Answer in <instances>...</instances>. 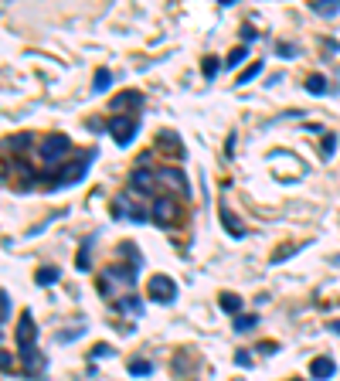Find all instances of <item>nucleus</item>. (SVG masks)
<instances>
[{"label": "nucleus", "instance_id": "nucleus-1", "mask_svg": "<svg viewBox=\"0 0 340 381\" xmlns=\"http://www.w3.org/2000/svg\"><path fill=\"white\" fill-rule=\"evenodd\" d=\"M95 157H99L95 150H85L75 164H65V167H48V184H51V187H72V184H78L85 174H89V164H92Z\"/></svg>", "mask_w": 340, "mask_h": 381}, {"label": "nucleus", "instance_id": "nucleus-2", "mask_svg": "<svg viewBox=\"0 0 340 381\" xmlns=\"http://www.w3.org/2000/svg\"><path fill=\"white\" fill-rule=\"evenodd\" d=\"M150 208H154V201L147 198V194H139V191H133V187L116 201V212L123 214V218H129V221H147V218H150Z\"/></svg>", "mask_w": 340, "mask_h": 381}, {"label": "nucleus", "instance_id": "nucleus-3", "mask_svg": "<svg viewBox=\"0 0 340 381\" xmlns=\"http://www.w3.org/2000/svg\"><path fill=\"white\" fill-rule=\"evenodd\" d=\"M106 130L112 133V140H116L119 147H129L139 133V116L137 113H119V116H112V120L106 122Z\"/></svg>", "mask_w": 340, "mask_h": 381}, {"label": "nucleus", "instance_id": "nucleus-4", "mask_svg": "<svg viewBox=\"0 0 340 381\" xmlns=\"http://www.w3.org/2000/svg\"><path fill=\"white\" fill-rule=\"evenodd\" d=\"M68 150H72V140L65 137V133H51V137H45L41 143H38V157L45 160L48 167H55Z\"/></svg>", "mask_w": 340, "mask_h": 381}, {"label": "nucleus", "instance_id": "nucleus-5", "mask_svg": "<svg viewBox=\"0 0 340 381\" xmlns=\"http://www.w3.org/2000/svg\"><path fill=\"white\" fill-rule=\"evenodd\" d=\"M34 340H38V330H34V317L31 310H24L21 313V320H17V351H21V357L28 361V357H34Z\"/></svg>", "mask_w": 340, "mask_h": 381}, {"label": "nucleus", "instance_id": "nucleus-6", "mask_svg": "<svg viewBox=\"0 0 340 381\" xmlns=\"http://www.w3.org/2000/svg\"><path fill=\"white\" fill-rule=\"evenodd\" d=\"M147 296H150V303H174L177 300V283L170 279V276H150V283H147Z\"/></svg>", "mask_w": 340, "mask_h": 381}, {"label": "nucleus", "instance_id": "nucleus-7", "mask_svg": "<svg viewBox=\"0 0 340 381\" xmlns=\"http://www.w3.org/2000/svg\"><path fill=\"white\" fill-rule=\"evenodd\" d=\"M150 218H154L160 229L177 225V201L167 198V194H156V198H154V208H150Z\"/></svg>", "mask_w": 340, "mask_h": 381}, {"label": "nucleus", "instance_id": "nucleus-8", "mask_svg": "<svg viewBox=\"0 0 340 381\" xmlns=\"http://www.w3.org/2000/svg\"><path fill=\"white\" fill-rule=\"evenodd\" d=\"M309 375L313 381H326L337 375V365H334V357H313V365H309Z\"/></svg>", "mask_w": 340, "mask_h": 381}, {"label": "nucleus", "instance_id": "nucleus-9", "mask_svg": "<svg viewBox=\"0 0 340 381\" xmlns=\"http://www.w3.org/2000/svg\"><path fill=\"white\" fill-rule=\"evenodd\" d=\"M156 177H160V181H167V184H177V187H181V194H191V184H187V177H184V170L181 167L156 170Z\"/></svg>", "mask_w": 340, "mask_h": 381}, {"label": "nucleus", "instance_id": "nucleus-10", "mask_svg": "<svg viewBox=\"0 0 340 381\" xmlns=\"http://www.w3.org/2000/svg\"><path fill=\"white\" fill-rule=\"evenodd\" d=\"M139 106H143V95H139V92H123V95L112 99V113H116V116H119V109H133V113H139Z\"/></svg>", "mask_w": 340, "mask_h": 381}, {"label": "nucleus", "instance_id": "nucleus-11", "mask_svg": "<svg viewBox=\"0 0 340 381\" xmlns=\"http://www.w3.org/2000/svg\"><path fill=\"white\" fill-rule=\"evenodd\" d=\"M309 11L320 14V17H337L340 14V0H313Z\"/></svg>", "mask_w": 340, "mask_h": 381}, {"label": "nucleus", "instance_id": "nucleus-12", "mask_svg": "<svg viewBox=\"0 0 340 381\" xmlns=\"http://www.w3.org/2000/svg\"><path fill=\"white\" fill-rule=\"evenodd\" d=\"M31 143H34L31 133H17V137L7 140V147H11V150H14L17 157H21V153H28V150H31Z\"/></svg>", "mask_w": 340, "mask_h": 381}, {"label": "nucleus", "instance_id": "nucleus-13", "mask_svg": "<svg viewBox=\"0 0 340 381\" xmlns=\"http://www.w3.org/2000/svg\"><path fill=\"white\" fill-rule=\"evenodd\" d=\"M262 68H265V61H262V58H259V61H252V65H248L245 72L238 75V82H235V85H248V82H255V78L262 75Z\"/></svg>", "mask_w": 340, "mask_h": 381}, {"label": "nucleus", "instance_id": "nucleus-14", "mask_svg": "<svg viewBox=\"0 0 340 381\" xmlns=\"http://www.w3.org/2000/svg\"><path fill=\"white\" fill-rule=\"evenodd\" d=\"M221 310H225V313H235V317H242V296H235V293H221Z\"/></svg>", "mask_w": 340, "mask_h": 381}, {"label": "nucleus", "instance_id": "nucleus-15", "mask_svg": "<svg viewBox=\"0 0 340 381\" xmlns=\"http://www.w3.org/2000/svg\"><path fill=\"white\" fill-rule=\"evenodd\" d=\"M221 221H225V231H232L235 239H245V229L235 221V214L228 212V208H221Z\"/></svg>", "mask_w": 340, "mask_h": 381}, {"label": "nucleus", "instance_id": "nucleus-16", "mask_svg": "<svg viewBox=\"0 0 340 381\" xmlns=\"http://www.w3.org/2000/svg\"><path fill=\"white\" fill-rule=\"evenodd\" d=\"M58 269H55V266H45V269H38V276H34V279H38V286H55V283H58Z\"/></svg>", "mask_w": 340, "mask_h": 381}, {"label": "nucleus", "instance_id": "nucleus-17", "mask_svg": "<svg viewBox=\"0 0 340 381\" xmlns=\"http://www.w3.org/2000/svg\"><path fill=\"white\" fill-rule=\"evenodd\" d=\"M252 327H259V317H255V313H242V317H235V330H238V334H248Z\"/></svg>", "mask_w": 340, "mask_h": 381}, {"label": "nucleus", "instance_id": "nucleus-18", "mask_svg": "<svg viewBox=\"0 0 340 381\" xmlns=\"http://www.w3.org/2000/svg\"><path fill=\"white\" fill-rule=\"evenodd\" d=\"M245 58H248V45H238V48L232 51V55L225 58V68H238V65H242Z\"/></svg>", "mask_w": 340, "mask_h": 381}, {"label": "nucleus", "instance_id": "nucleus-19", "mask_svg": "<svg viewBox=\"0 0 340 381\" xmlns=\"http://www.w3.org/2000/svg\"><path fill=\"white\" fill-rule=\"evenodd\" d=\"M109 85H112V72H109V68H99V72H95V82H92V92H106Z\"/></svg>", "mask_w": 340, "mask_h": 381}, {"label": "nucleus", "instance_id": "nucleus-20", "mask_svg": "<svg viewBox=\"0 0 340 381\" xmlns=\"http://www.w3.org/2000/svg\"><path fill=\"white\" fill-rule=\"evenodd\" d=\"M307 92L309 95H326V78L324 75H309L307 78Z\"/></svg>", "mask_w": 340, "mask_h": 381}, {"label": "nucleus", "instance_id": "nucleus-21", "mask_svg": "<svg viewBox=\"0 0 340 381\" xmlns=\"http://www.w3.org/2000/svg\"><path fill=\"white\" fill-rule=\"evenodd\" d=\"M129 375L133 378H147V375H154V365L150 361H129Z\"/></svg>", "mask_w": 340, "mask_h": 381}, {"label": "nucleus", "instance_id": "nucleus-22", "mask_svg": "<svg viewBox=\"0 0 340 381\" xmlns=\"http://www.w3.org/2000/svg\"><path fill=\"white\" fill-rule=\"evenodd\" d=\"M160 147H167V150H177V157H184L181 137H174V133H160Z\"/></svg>", "mask_w": 340, "mask_h": 381}, {"label": "nucleus", "instance_id": "nucleus-23", "mask_svg": "<svg viewBox=\"0 0 340 381\" xmlns=\"http://www.w3.org/2000/svg\"><path fill=\"white\" fill-rule=\"evenodd\" d=\"M89 249H92V239H85V242H82V249H78V259H75L78 269H89Z\"/></svg>", "mask_w": 340, "mask_h": 381}, {"label": "nucleus", "instance_id": "nucleus-24", "mask_svg": "<svg viewBox=\"0 0 340 381\" xmlns=\"http://www.w3.org/2000/svg\"><path fill=\"white\" fill-rule=\"evenodd\" d=\"M334 150H337V137L334 133H324V143H320V153H324L326 160L334 157Z\"/></svg>", "mask_w": 340, "mask_h": 381}, {"label": "nucleus", "instance_id": "nucleus-25", "mask_svg": "<svg viewBox=\"0 0 340 381\" xmlns=\"http://www.w3.org/2000/svg\"><path fill=\"white\" fill-rule=\"evenodd\" d=\"M201 72H204V78H215L218 72H221V61H218V58H204L201 61Z\"/></svg>", "mask_w": 340, "mask_h": 381}, {"label": "nucleus", "instance_id": "nucleus-26", "mask_svg": "<svg viewBox=\"0 0 340 381\" xmlns=\"http://www.w3.org/2000/svg\"><path fill=\"white\" fill-rule=\"evenodd\" d=\"M0 317H4V323L11 320V293L7 290L0 293Z\"/></svg>", "mask_w": 340, "mask_h": 381}, {"label": "nucleus", "instance_id": "nucleus-27", "mask_svg": "<svg viewBox=\"0 0 340 381\" xmlns=\"http://www.w3.org/2000/svg\"><path fill=\"white\" fill-rule=\"evenodd\" d=\"M116 306H119V310H126V313H133V317H139V313H143V306H139L137 300H119Z\"/></svg>", "mask_w": 340, "mask_h": 381}, {"label": "nucleus", "instance_id": "nucleus-28", "mask_svg": "<svg viewBox=\"0 0 340 381\" xmlns=\"http://www.w3.org/2000/svg\"><path fill=\"white\" fill-rule=\"evenodd\" d=\"M276 55H279V58H293V55H296V45H286V41H276Z\"/></svg>", "mask_w": 340, "mask_h": 381}, {"label": "nucleus", "instance_id": "nucleus-29", "mask_svg": "<svg viewBox=\"0 0 340 381\" xmlns=\"http://www.w3.org/2000/svg\"><path fill=\"white\" fill-rule=\"evenodd\" d=\"M255 38H259V31L252 28V24H245V28H242V41L248 45V41H255Z\"/></svg>", "mask_w": 340, "mask_h": 381}, {"label": "nucleus", "instance_id": "nucleus-30", "mask_svg": "<svg viewBox=\"0 0 340 381\" xmlns=\"http://www.w3.org/2000/svg\"><path fill=\"white\" fill-rule=\"evenodd\" d=\"M235 361H238V367H252V354H248V351H238V354H235Z\"/></svg>", "mask_w": 340, "mask_h": 381}, {"label": "nucleus", "instance_id": "nucleus-31", "mask_svg": "<svg viewBox=\"0 0 340 381\" xmlns=\"http://www.w3.org/2000/svg\"><path fill=\"white\" fill-rule=\"evenodd\" d=\"M106 354H112V348H109V344H99V348H92L89 357H106Z\"/></svg>", "mask_w": 340, "mask_h": 381}, {"label": "nucleus", "instance_id": "nucleus-32", "mask_svg": "<svg viewBox=\"0 0 340 381\" xmlns=\"http://www.w3.org/2000/svg\"><path fill=\"white\" fill-rule=\"evenodd\" d=\"M0 367H4V375H11V354L7 351L0 354Z\"/></svg>", "mask_w": 340, "mask_h": 381}, {"label": "nucleus", "instance_id": "nucleus-33", "mask_svg": "<svg viewBox=\"0 0 340 381\" xmlns=\"http://www.w3.org/2000/svg\"><path fill=\"white\" fill-rule=\"evenodd\" d=\"M225 153H228V157H232V153H235V133H232V137H228V143H225Z\"/></svg>", "mask_w": 340, "mask_h": 381}, {"label": "nucleus", "instance_id": "nucleus-34", "mask_svg": "<svg viewBox=\"0 0 340 381\" xmlns=\"http://www.w3.org/2000/svg\"><path fill=\"white\" fill-rule=\"evenodd\" d=\"M330 330H334V334L340 337V320H334V323H330Z\"/></svg>", "mask_w": 340, "mask_h": 381}]
</instances>
